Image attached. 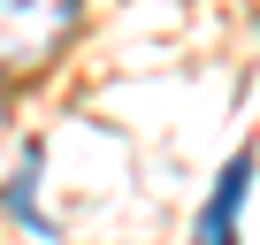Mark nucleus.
Wrapping results in <instances>:
<instances>
[{
  "label": "nucleus",
  "instance_id": "nucleus-1",
  "mask_svg": "<svg viewBox=\"0 0 260 245\" xmlns=\"http://www.w3.org/2000/svg\"><path fill=\"white\" fill-rule=\"evenodd\" d=\"M84 0H0V69H39L69 31Z\"/></svg>",
  "mask_w": 260,
  "mask_h": 245
},
{
  "label": "nucleus",
  "instance_id": "nucleus-2",
  "mask_svg": "<svg viewBox=\"0 0 260 245\" xmlns=\"http://www.w3.org/2000/svg\"><path fill=\"white\" fill-rule=\"evenodd\" d=\"M245 192H252V154H230L199 222H191V245H237V215H245Z\"/></svg>",
  "mask_w": 260,
  "mask_h": 245
},
{
  "label": "nucleus",
  "instance_id": "nucleus-3",
  "mask_svg": "<svg viewBox=\"0 0 260 245\" xmlns=\"http://www.w3.org/2000/svg\"><path fill=\"white\" fill-rule=\"evenodd\" d=\"M0 207H8L31 237H54V222L39 215V146H23V169H16V184H8V192H0Z\"/></svg>",
  "mask_w": 260,
  "mask_h": 245
}]
</instances>
